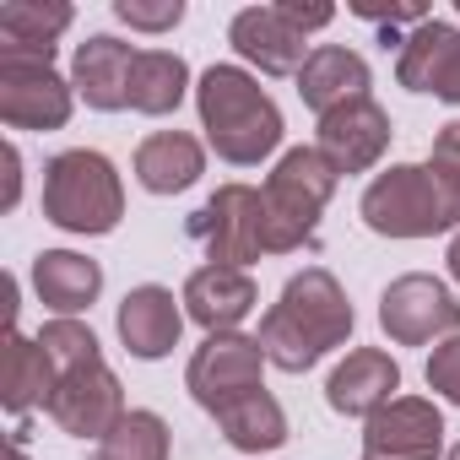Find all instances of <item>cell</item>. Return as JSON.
I'll return each mask as SVG.
<instances>
[{
	"label": "cell",
	"instance_id": "32",
	"mask_svg": "<svg viewBox=\"0 0 460 460\" xmlns=\"http://www.w3.org/2000/svg\"><path fill=\"white\" fill-rule=\"evenodd\" d=\"M0 157H6V211H12V206H17V195H22V152H17V146H6Z\"/></svg>",
	"mask_w": 460,
	"mask_h": 460
},
{
	"label": "cell",
	"instance_id": "20",
	"mask_svg": "<svg viewBox=\"0 0 460 460\" xmlns=\"http://www.w3.org/2000/svg\"><path fill=\"white\" fill-rule=\"evenodd\" d=\"M33 288H39V304L44 309H55L60 320H71V314H82V309L98 304L103 266L87 261V255H76V250H44L33 261Z\"/></svg>",
	"mask_w": 460,
	"mask_h": 460
},
{
	"label": "cell",
	"instance_id": "26",
	"mask_svg": "<svg viewBox=\"0 0 460 460\" xmlns=\"http://www.w3.org/2000/svg\"><path fill=\"white\" fill-rule=\"evenodd\" d=\"M98 460H168V422L157 411H125L98 438Z\"/></svg>",
	"mask_w": 460,
	"mask_h": 460
},
{
	"label": "cell",
	"instance_id": "14",
	"mask_svg": "<svg viewBox=\"0 0 460 460\" xmlns=\"http://www.w3.org/2000/svg\"><path fill=\"white\" fill-rule=\"evenodd\" d=\"M179 304L195 325H206V336H217V331H239L255 314L261 293H255V277L239 266H200V271H190Z\"/></svg>",
	"mask_w": 460,
	"mask_h": 460
},
{
	"label": "cell",
	"instance_id": "24",
	"mask_svg": "<svg viewBox=\"0 0 460 460\" xmlns=\"http://www.w3.org/2000/svg\"><path fill=\"white\" fill-rule=\"evenodd\" d=\"M66 0H6L0 6V49H22V55H55V39L71 28Z\"/></svg>",
	"mask_w": 460,
	"mask_h": 460
},
{
	"label": "cell",
	"instance_id": "16",
	"mask_svg": "<svg viewBox=\"0 0 460 460\" xmlns=\"http://www.w3.org/2000/svg\"><path fill=\"white\" fill-rule=\"evenodd\" d=\"M395 390H401V368L379 347H352L347 363H336V374L325 379V401L341 417H374L379 406L395 401Z\"/></svg>",
	"mask_w": 460,
	"mask_h": 460
},
{
	"label": "cell",
	"instance_id": "1",
	"mask_svg": "<svg viewBox=\"0 0 460 460\" xmlns=\"http://www.w3.org/2000/svg\"><path fill=\"white\" fill-rule=\"evenodd\" d=\"M347 336H352V304H347L341 282L325 266H304L298 277H288L282 298L261 320L266 363L282 368V374L314 368L325 352L347 347Z\"/></svg>",
	"mask_w": 460,
	"mask_h": 460
},
{
	"label": "cell",
	"instance_id": "35",
	"mask_svg": "<svg viewBox=\"0 0 460 460\" xmlns=\"http://www.w3.org/2000/svg\"><path fill=\"white\" fill-rule=\"evenodd\" d=\"M449 460H460V444H455V449H449Z\"/></svg>",
	"mask_w": 460,
	"mask_h": 460
},
{
	"label": "cell",
	"instance_id": "21",
	"mask_svg": "<svg viewBox=\"0 0 460 460\" xmlns=\"http://www.w3.org/2000/svg\"><path fill=\"white\" fill-rule=\"evenodd\" d=\"M200 173H206V152H200V141L184 136V130H157V136H146V141L136 146V179H141V190H152V195H179V190H190Z\"/></svg>",
	"mask_w": 460,
	"mask_h": 460
},
{
	"label": "cell",
	"instance_id": "13",
	"mask_svg": "<svg viewBox=\"0 0 460 460\" xmlns=\"http://www.w3.org/2000/svg\"><path fill=\"white\" fill-rule=\"evenodd\" d=\"M395 76L406 93H433L438 103H460V28L428 17L401 39Z\"/></svg>",
	"mask_w": 460,
	"mask_h": 460
},
{
	"label": "cell",
	"instance_id": "12",
	"mask_svg": "<svg viewBox=\"0 0 460 460\" xmlns=\"http://www.w3.org/2000/svg\"><path fill=\"white\" fill-rule=\"evenodd\" d=\"M385 146H390V114L374 98H358V103L325 114L320 130H314V152L331 163L336 179L341 173H368L385 157Z\"/></svg>",
	"mask_w": 460,
	"mask_h": 460
},
{
	"label": "cell",
	"instance_id": "19",
	"mask_svg": "<svg viewBox=\"0 0 460 460\" xmlns=\"http://www.w3.org/2000/svg\"><path fill=\"white\" fill-rule=\"evenodd\" d=\"M368 60L363 55H352V49H341V44H320L309 60H304V71H298V98L325 119V114H336V109H347V103H358V98H368Z\"/></svg>",
	"mask_w": 460,
	"mask_h": 460
},
{
	"label": "cell",
	"instance_id": "15",
	"mask_svg": "<svg viewBox=\"0 0 460 460\" xmlns=\"http://www.w3.org/2000/svg\"><path fill=\"white\" fill-rule=\"evenodd\" d=\"M304 39L309 33H298L277 6H250V12L234 17V28H227V44H234L250 66H261L266 76H298L304 60L314 55Z\"/></svg>",
	"mask_w": 460,
	"mask_h": 460
},
{
	"label": "cell",
	"instance_id": "27",
	"mask_svg": "<svg viewBox=\"0 0 460 460\" xmlns=\"http://www.w3.org/2000/svg\"><path fill=\"white\" fill-rule=\"evenodd\" d=\"M39 347L49 352L55 374H66V368H82V363H98V358H103V352H98V336H93L82 320H49V325L39 331Z\"/></svg>",
	"mask_w": 460,
	"mask_h": 460
},
{
	"label": "cell",
	"instance_id": "2",
	"mask_svg": "<svg viewBox=\"0 0 460 460\" xmlns=\"http://www.w3.org/2000/svg\"><path fill=\"white\" fill-rule=\"evenodd\" d=\"M195 109H200V130L222 163L250 168L282 146V109L239 66H211L195 87Z\"/></svg>",
	"mask_w": 460,
	"mask_h": 460
},
{
	"label": "cell",
	"instance_id": "9",
	"mask_svg": "<svg viewBox=\"0 0 460 460\" xmlns=\"http://www.w3.org/2000/svg\"><path fill=\"white\" fill-rule=\"evenodd\" d=\"M379 325L395 347H428L438 336H460V298L438 277H395L379 293Z\"/></svg>",
	"mask_w": 460,
	"mask_h": 460
},
{
	"label": "cell",
	"instance_id": "4",
	"mask_svg": "<svg viewBox=\"0 0 460 460\" xmlns=\"http://www.w3.org/2000/svg\"><path fill=\"white\" fill-rule=\"evenodd\" d=\"M44 217L66 234H114L125 217V190L119 173L103 152L93 146H71L60 157L44 163Z\"/></svg>",
	"mask_w": 460,
	"mask_h": 460
},
{
	"label": "cell",
	"instance_id": "25",
	"mask_svg": "<svg viewBox=\"0 0 460 460\" xmlns=\"http://www.w3.org/2000/svg\"><path fill=\"white\" fill-rule=\"evenodd\" d=\"M190 93V66L173 49H141L130 66V109L136 114H173Z\"/></svg>",
	"mask_w": 460,
	"mask_h": 460
},
{
	"label": "cell",
	"instance_id": "29",
	"mask_svg": "<svg viewBox=\"0 0 460 460\" xmlns=\"http://www.w3.org/2000/svg\"><path fill=\"white\" fill-rule=\"evenodd\" d=\"M428 385H433L449 406H460V336H449V341L433 347V358H428Z\"/></svg>",
	"mask_w": 460,
	"mask_h": 460
},
{
	"label": "cell",
	"instance_id": "31",
	"mask_svg": "<svg viewBox=\"0 0 460 460\" xmlns=\"http://www.w3.org/2000/svg\"><path fill=\"white\" fill-rule=\"evenodd\" d=\"M428 163H438V168H449V173L460 179V119L438 130V141H433V157H428Z\"/></svg>",
	"mask_w": 460,
	"mask_h": 460
},
{
	"label": "cell",
	"instance_id": "10",
	"mask_svg": "<svg viewBox=\"0 0 460 460\" xmlns=\"http://www.w3.org/2000/svg\"><path fill=\"white\" fill-rule=\"evenodd\" d=\"M44 411H49L71 438H103V433L125 417V390H119L114 368L98 358V363L66 368V374L55 379Z\"/></svg>",
	"mask_w": 460,
	"mask_h": 460
},
{
	"label": "cell",
	"instance_id": "23",
	"mask_svg": "<svg viewBox=\"0 0 460 460\" xmlns=\"http://www.w3.org/2000/svg\"><path fill=\"white\" fill-rule=\"evenodd\" d=\"M217 428H222L227 444L244 449V455H271V449L288 444V411L277 406L271 390H255V395H239L234 406H222Z\"/></svg>",
	"mask_w": 460,
	"mask_h": 460
},
{
	"label": "cell",
	"instance_id": "22",
	"mask_svg": "<svg viewBox=\"0 0 460 460\" xmlns=\"http://www.w3.org/2000/svg\"><path fill=\"white\" fill-rule=\"evenodd\" d=\"M55 363L39 341H28L22 331H6V352H0V401H6V411H28L39 401H49L55 390Z\"/></svg>",
	"mask_w": 460,
	"mask_h": 460
},
{
	"label": "cell",
	"instance_id": "30",
	"mask_svg": "<svg viewBox=\"0 0 460 460\" xmlns=\"http://www.w3.org/2000/svg\"><path fill=\"white\" fill-rule=\"evenodd\" d=\"M298 33H314V28H325L331 17H336V6H320V0H309V6H304V0H282V6H277Z\"/></svg>",
	"mask_w": 460,
	"mask_h": 460
},
{
	"label": "cell",
	"instance_id": "3",
	"mask_svg": "<svg viewBox=\"0 0 460 460\" xmlns=\"http://www.w3.org/2000/svg\"><path fill=\"white\" fill-rule=\"evenodd\" d=\"M358 211L379 239H433L460 227V179L438 163H395L363 190Z\"/></svg>",
	"mask_w": 460,
	"mask_h": 460
},
{
	"label": "cell",
	"instance_id": "17",
	"mask_svg": "<svg viewBox=\"0 0 460 460\" xmlns=\"http://www.w3.org/2000/svg\"><path fill=\"white\" fill-rule=\"evenodd\" d=\"M179 331H184V309L173 304L168 288L146 282V288H130L125 304H119V341L130 358L141 363H157L179 347Z\"/></svg>",
	"mask_w": 460,
	"mask_h": 460
},
{
	"label": "cell",
	"instance_id": "6",
	"mask_svg": "<svg viewBox=\"0 0 460 460\" xmlns=\"http://www.w3.org/2000/svg\"><path fill=\"white\" fill-rule=\"evenodd\" d=\"M336 195V173L314 146H293L282 152V163L266 179V206H271V227H277V255L314 244V227L325 217Z\"/></svg>",
	"mask_w": 460,
	"mask_h": 460
},
{
	"label": "cell",
	"instance_id": "34",
	"mask_svg": "<svg viewBox=\"0 0 460 460\" xmlns=\"http://www.w3.org/2000/svg\"><path fill=\"white\" fill-rule=\"evenodd\" d=\"M444 261H449V277H455V282H460V234H455V239H449V255H444Z\"/></svg>",
	"mask_w": 460,
	"mask_h": 460
},
{
	"label": "cell",
	"instance_id": "11",
	"mask_svg": "<svg viewBox=\"0 0 460 460\" xmlns=\"http://www.w3.org/2000/svg\"><path fill=\"white\" fill-rule=\"evenodd\" d=\"M444 417L422 395H395L363 428V460H438Z\"/></svg>",
	"mask_w": 460,
	"mask_h": 460
},
{
	"label": "cell",
	"instance_id": "33",
	"mask_svg": "<svg viewBox=\"0 0 460 460\" xmlns=\"http://www.w3.org/2000/svg\"><path fill=\"white\" fill-rule=\"evenodd\" d=\"M12 460H28V428L12 433Z\"/></svg>",
	"mask_w": 460,
	"mask_h": 460
},
{
	"label": "cell",
	"instance_id": "36",
	"mask_svg": "<svg viewBox=\"0 0 460 460\" xmlns=\"http://www.w3.org/2000/svg\"><path fill=\"white\" fill-rule=\"evenodd\" d=\"M455 12H460V6H455Z\"/></svg>",
	"mask_w": 460,
	"mask_h": 460
},
{
	"label": "cell",
	"instance_id": "7",
	"mask_svg": "<svg viewBox=\"0 0 460 460\" xmlns=\"http://www.w3.org/2000/svg\"><path fill=\"white\" fill-rule=\"evenodd\" d=\"M76 87L55 71V55L0 49V119L12 130H60Z\"/></svg>",
	"mask_w": 460,
	"mask_h": 460
},
{
	"label": "cell",
	"instance_id": "5",
	"mask_svg": "<svg viewBox=\"0 0 460 460\" xmlns=\"http://www.w3.org/2000/svg\"><path fill=\"white\" fill-rule=\"evenodd\" d=\"M190 239L206 250L211 266H255L261 255H277V227H271V206L266 190L250 184H222L217 195H206L200 211H190Z\"/></svg>",
	"mask_w": 460,
	"mask_h": 460
},
{
	"label": "cell",
	"instance_id": "8",
	"mask_svg": "<svg viewBox=\"0 0 460 460\" xmlns=\"http://www.w3.org/2000/svg\"><path fill=\"white\" fill-rule=\"evenodd\" d=\"M261 374H266V347H261V336L217 331V336H206V341L195 347V358H190V368H184V385H190V395L217 417L222 406H234L239 395L266 390Z\"/></svg>",
	"mask_w": 460,
	"mask_h": 460
},
{
	"label": "cell",
	"instance_id": "28",
	"mask_svg": "<svg viewBox=\"0 0 460 460\" xmlns=\"http://www.w3.org/2000/svg\"><path fill=\"white\" fill-rule=\"evenodd\" d=\"M114 17H119V22H130V28H141V33H168V28H179V22H184V6H179V0H163V6H141V0H114Z\"/></svg>",
	"mask_w": 460,
	"mask_h": 460
},
{
	"label": "cell",
	"instance_id": "18",
	"mask_svg": "<svg viewBox=\"0 0 460 460\" xmlns=\"http://www.w3.org/2000/svg\"><path fill=\"white\" fill-rule=\"evenodd\" d=\"M136 55H141V49H130V44H119V39H109V33L87 39V44L76 49V60H71V87H76V98H82L87 109H103V114L125 109V103H130V66H136Z\"/></svg>",
	"mask_w": 460,
	"mask_h": 460
}]
</instances>
